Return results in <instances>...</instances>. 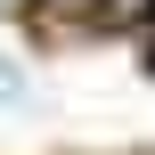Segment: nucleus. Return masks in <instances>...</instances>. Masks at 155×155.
<instances>
[{
    "label": "nucleus",
    "mask_w": 155,
    "mask_h": 155,
    "mask_svg": "<svg viewBox=\"0 0 155 155\" xmlns=\"http://www.w3.org/2000/svg\"><path fill=\"white\" fill-rule=\"evenodd\" d=\"M0 106H8V114H25V106H33V90H25V65H16V57H0Z\"/></svg>",
    "instance_id": "1"
},
{
    "label": "nucleus",
    "mask_w": 155,
    "mask_h": 155,
    "mask_svg": "<svg viewBox=\"0 0 155 155\" xmlns=\"http://www.w3.org/2000/svg\"><path fill=\"white\" fill-rule=\"evenodd\" d=\"M65 8H106V0H65Z\"/></svg>",
    "instance_id": "2"
}]
</instances>
